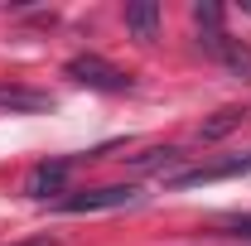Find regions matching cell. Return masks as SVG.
I'll list each match as a JSON object with an SVG mask.
<instances>
[{"instance_id": "obj_1", "label": "cell", "mask_w": 251, "mask_h": 246, "mask_svg": "<svg viewBox=\"0 0 251 246\" xmlns=\"http://www.w3.org/2000/svg\"><path fill=\"white\" fill-rule=\"evenodd\" d=\"M77 87H92V92H130V77H126L116 63L97 58V53H77V58H68L63 68Z\"/></svg>"}, {"instance_id": "obj_2", "label": "cell", "mask_w": 251, "mask_h": 246, "mask_svg": "<svg viewBox=\"0 0 251 246\" xmlns=\"http://www.w3.org/2000/svg\"><path fill=\"white\" fill-rule=\"evenodd\" d=\"M140 203V188L135 184H106V188H87V193H73L63 198V213H111V208H130Z\"/></svg>"}, {"instance_id": "obj_3", "label": "cell", "mask_w": 251, "mask_h": 246, "mask_svg": "<svg viewBox=\"0 0 251 246\" xmlns=\"http://www.w3.org/2000/svg\"><path fill=\"white\" fill-rule=\"evenodd\" d=\"M251 154H232L222 164H198V169H184V174H164L169 188H188V184H213V179H232V174H247Z\"/></svg>"}, {"instance_id": "obj_4", "label": "cell", "mask_w": 251, "mask_h": 246, "mask_svg": "<svg viewBox=\"0 0 251 246\" xmlns=\"http://www.w3.org/2000/svg\"><path fill=\"white\" fill-rule=\"evenodd\" d=\"M68 184V159H39L25 174V198H53Z\"/></svg>"}, {"instance_id": "obj_5", "label": "cell", "mask_w": 251, "mask_h": 246, "mask_svg": "<svg viewBox=\"0 0 251 246\" xmlns=\"http://www.w3.org/2000/svg\"><path fill=\"white\" fill-rule=\"evenodd\" d=\"M126 29L135 34L140 44H155V29H159V5H155V0H135V5H126Z\"/></svg>"}, {"instance_id": "obj_6", "label": "cell", "mask_w": 251, "mask_h": 246, "mask_svg": "<svg viewBox=\"0 0 251 246\" xmlns=\"http://www.w3.org/2000/svg\"><path fill=\"white\" fill-rule=\"evenodd\" d=\"M53 97L49 92H29V87H0V111H49Z\"/></svg>"}, {"instance_id": "obj_7", "label": "cell", "mask_w": 251, "mask_h": 246, "mask_svg": "<svg viewBox=\"0 0 251 246\" xmlns=\"http://www.w3.org/2000/svg\"><path fill=\"white\" fill-rule=\"evenodd\" d=\"M179 159H188L179 145H159V150H145V154H130L126 164L130 169H140V174H164L169 164H179Z\"/></svg>"}, {"instance_id": "obj_8", "label": "cell", "mask_w": 251, "mask_h": 246, "mask_svg": "<svg viewBox=\"0 0 251 246\" xmlns=\"http://www.w3.org/2000/svg\"><path fill=\"white\" fill-rule=\"evenodd\" d=\"M242 121H247V111H242V106H227V111H218L213 121L198 125V140H218V135H227V130H237Z\"/></svg>"}, {"instance_id": "obj_9", "label": "cell", "mask_w": 251, "mask_h": 246, "mask_svg": "<svg viewBox=\"0 0 251 246\" xmlns=\"http://www.w3.org/2000/svg\"><path fill=\"white\" fill-rule=\"evenodd\" d=\"M232 232H237V237H251V217H237V222H232Z\"/></svg>"}, {"instance_id": "obj_10", "label": "cell", "mask_w": 251, "mask_h": 246, "mask_svg": "<svg viewBox=\"0 0 251 246\" xmlns=\"http://www.w3.org/2000/svg\"><path fill=\"white\" fill-rule=\"evenodd\" d=\"M15 246H58L53 237H29V242H15Z\"/></svg>"}, {"instance_id": "obj_11", "label": "cell", "mask_w": 251, "mask_h": 246, "mask_svg": "<svg viewBox=\"0 0 251 246\" xmlns=\"http://www.w3.org/2000/svg\"><path fill=\"white\" fill-rule=\"evenodd\" d=\"M242 10H247V15H251V0H247V5H242Z\"/></svg>"}]
</instances>
